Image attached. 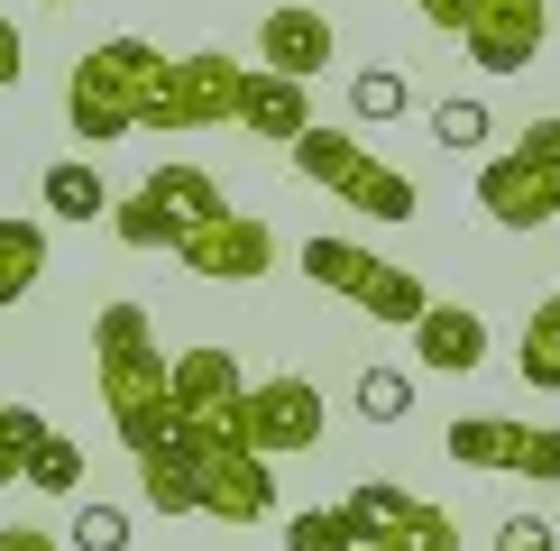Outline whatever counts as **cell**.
Listing matches in <instances>:
<instances>
[{"mask_svg": "<svg viewBox=\"0 0 560 551\" xmlns=\"http://www.w3.org/2000/svg\"><path fill=\"white\" fill-rule=\"evenodd\" d=\"M37 276H46V230L19 221V212H0V304H28Z\"/></svg>", "mask_w": 560, "mask_h": 551, "instance_id": "d6986e66", "label": "cell"}, {"mask_svg": "<svg viewBox=\"0 0 560 551\" xmlns=\"http://www.w3.org/2000/svg\"><path fill=\"white\" fill-rule=\"evenodd\" d=\"M285 156H294V175H303V184H322L331 202H349V212H368V221H413V212H423L413 175H405V166H386V156L368 148L359 129H303Z\"/></svg>", "mask_w": 560, "mask_h": 551, "instance_id": "7a4b0ae2", "label": "cell"}, {"mask_svg": "<svg viewBox=\"0 0 560 551\" xmlns=\"http://www.w3.org/2000/svg\"><path fill=\"white\" fill-rule=\"evenodd\" d=\"M331 19L322 10H303V0H285V10H267L258 19V56H267V74H285V83H313L322 65H331Z\"/></svg>", "mask_w": 560, "mask_h": 551, "instance_id": "9a60e30c", "label": "cell"}, {"mask_svg": "<svg viewBox=\"0 0 560 551\" xmlns=\"http://www.w3.org/2000/svg\"><path fill=\"white\" fill-rule=\"evenodd\" d=\"M340 524L359 551H459V515L413 488H395V478H368V488L340 496Z\"/></svg>", "mask_w": 560, "mask_h": 551, "instance_id": "5b68a950", "label": "cell"}, {"mask_svg": "<svg viewBox=\"0 0 560 551\" xmlns=\"http://www.w3.org/2000/svg\"><path fill=\"white\" fill-rule=\"evenodd\" d=\"M37 442H46V413L37 405H0V450H19V469H28Z\"/></svg>", "mask_w": 560, "mask_h": 551, "instance_id": "83f0119b", "label": "cell"}, {"mask_svg": "<svg viewBox=\"0 0 560 551\" xmlns=\"http://www.w3.org/2000/svg\"><path fill=\"white\" fill-rule=\"evenodd\" d=\"M359 413L368 423H405L413 413V377L405 367H359Z\"/></svg>", "mask_w": 560, "mask_h": 551, "instance_id": "603a6c76", "label": "cell"}, {"mask_svg": "<svg viewBox=\"0 0 560 551\" xmlns=\"http://www.w3.org/2000/svg\"><path fill=\"white\" fill-rule=\"evenodd\" d=\"M0 551H65L46 524H0Z\"/></svg>", "mask_w": 560, "mask_h": 551, "instance_id": "1f68e13d", "label": "cell"}, {"mask_svg": "<svg viewBox=\"0 0 560 551\" xmlns=\"http://www.w3.org/2000/svg\"><path fill=\"white\" fill-rule=\"evenodd\" d=\"M240 442L258 450V459L322 450V386L313 377H258L240 396Z\"/></svg>", "mask_w": 560, "mask_h": 551, "instance_id": "8fae6325", "label": "cell"}, {"mask_svg": "<svg viewBox=\"0 0 560 551\" xmlns=\"http://www.w3.org/2000/svg\"><path fill=\"white\" fill-rule=\"evenodd\" d=\"M515 156H533V166H542V175L560 184V120H533V129L515 138Z\"/></svg>", "mask_w": 560, "mask_h": 551, "instance_id": "f546056e", "label": "cell"}, {"mask_svg": "<svg viewBox=\"0 0 560 551\" xmlns=\"http://www.w3.org/2000/svg\"><path fill=\"white\" fill-rule=\"evenodd\" d=\"M65 542H74V551H129V515H120V505H102V496H83L74 524H65Z\"/></svg>", "mask_w": 560, "mask_h": 551, "instance_id": "cb8c5ba5", "label": "cell"}, {"mask_svg": "<svg viewBox=\"0 0 560 551\" xmlns=\"http://www.w3.org/2000/svg\"><path fill=\"white\" fill-rule=\"evenodd\" d=\"M0 488H19V450H0Z\"/></svg>", "mask_w": 560, "mask_h": 551, "instance_id": "836d02e7", "label": "cell"}, {"mask_svg": "<svg viewBox=\"0 0 560 551\" xmlns=\"http://www.w3.org/2000/svg\"><path fill=\"white\" fill-rule=\"evenodd\" d=\"M92 367H102V405L120 423V442L148 459L175 442V396H166V350H156V321L138 304H102L92 321Z\"/></svg>", "mask_w": 560, "mask_h": 551, "instance_id": "6da1fadb", "label": "cell"}, {"mask_svg": "<svg viewBox=\"0 0 560 551\" xmlns=\"http://www.w3.org/2000/svg\"><path fill=\"white\" fill-rule=\"evenodd\" d=\"M413 359H423L432 377H469V367L487 359V321L469 304H423V321H413Z\"/></svg>", "mask_w": 560, "mask_h": 551, "instance_id": "2e32d148", "label": "cell"}, {"mask_svg": "<svg viewBox=\"0 0 560 551\" xmlns=\"http://www.w3.org/2000/svg\"><path fill=\"white\" fill-rule=\"evenodd\" d=\"M28 74V46H19V19H0V92H19Z\"/></svg>", "mask_w": 560, "mask_h": 551, "instance_id": "4dcf8cb0", "label": "cell"}, {"mask_svg": "<svg viewBox=\"0 0 560 551\" xmlns=\"http://www.w3.org/2000/svg\"><path fill=\"white\" fill-rule=\"evenodd\" d=\"M349 110H359V120H395V110H405V74H386V65L349 74Z\"/></svg>", "mask_w": 560, "mask_h": 551, "instance_id": "4316f807", "label": "cell"}, {"mask_svg": "<svg viewBox=\"0 0 560 551\" xmlns=\"http://www.w3.org/2000/svg\"><path fill=\"white\" fill-rule=\"evenodd\" d=\"M459 10H469V0H413V19H432V28H451V37H459Z\"/></svg>", "mask_w": 560, "mask_h": 551, "instance_id": "d6a6232c", "label": "cell"}, {"mask_svg": "<svg viewBox=\"0 0 560 551\" xmlns=\"http://www.w3.org/2000/svg\"><path fill=\"white\" fill-rule=\"evenodd\" d=\"M441 450H451L459 469H505V478H542V488H560V432H551V423L459 413V423L441 432Z\"/></svg>", "mask_w": 560, "mask_h": 551, "instance_id": "9c48e42d", "label": "cell"}, {"mask_svg": "<svg viewBox=\"0 0 560 551\" xmlns=\"http://www.w3.org/2000/svg\"><path fill=\"white\" fill-rule=\"evenodd\" d=\"M497 551H560V542H551L542 515H505V524H497Z\"/></svg>", "mask_w": 560, "mask_h": 551, "instance_id": "f1b7e54d", "label": "cell"}, {"mask_svg": "<svg viewBox=\"0 0 560 551\" xmlns=\"http://www.w3.org/2000/svg\"><path fill=\"white\" fill-rule=\"evenodd\" d=\"M303 276H313L322 294H340V304H359L368 321H395V331H413L423 304H432L413 267H395V258H377V248H359V239H303Z\"/></svg>", "mask_w": 560, "mask_h": 551, "instance_id": "277c9868", "label": "cell"}, {"mask_svg": "<svg viewBox=\"0 0 560 551\" xmlns=\"http://www.w3.org/2000/svg\"><path fill=\"white\" fill-rule=\"evenodd\" d=\"M194 515L212 524H267L276 515V478L248 442H212L202 450V488H194Z\"/></svg>", "mask_w": 560, "mask_h": 551, "instance_id": "4fadbf2b", "label": "cell"}, {"mask_svg": "<svg viewBox=\"0 0 560 551\" xmlns=\"http://www.w3.org/2000/svg\"><path fill=\"white\" fill-rule=\"evenodd\" d=\"M166 396H175V432L194 450H212V442H240V359L230 350H175L166 359Z\"/></svg>", "mask_w": 560, "mask_h": 551, "instance_id": "ba28073f", "label": "cell"}, {"mask_svg": "<svg viewBox=\"0 0 560 551\" xmlns=\"http://www.w3.org/2000/svg\"><path fill=\"white\" fill-rule=\"evenodd\" d=\"M212 212H221V184L202 166H148V184L129 202H110V230H120V248H166L175 258V239Z\"/></svg>", "mask_w": 560, "mask_h": 551, "instance_id": "52a82bcc", "label": "cell"}, {"mask_svg": "<svg viewBox=\"0 0 560 551\" xmlns=\"http://www.w3.org/2000/svg\"><path fill=\"white\" fill-rule=\"evenodd\" d=\"M478 202H487V221L497 230H542V221H560V184L533 166V156H487L478 166Z\"/></svg>", "mask_w": 560, "mask_h": 551, "instance_id": "5bb4252c", "label": "cell"}, {"mask_svg": "<svg viewBox=\"0 0 560 551\" xmlns=\"http://www.w3.org/2000/svg\"><path fill=\"white\" fill-rule=\"evenodd\" d=\"M487 129H497V120H487V102H441V110H432V138H441L451 156L487 148Z\"/></svg>", "mask_w": 560, "mask_h": 551, "instance_id": "d4e9b609", "label": "cell"}, {"mask_svg": "<svg viewBox=\"0 0 560 551\" xmlns=\"http://www.w3.org/2000/svg\"><path fill=\"white\" fill-rule=\"evenodd\" d=\"M19 478H28V488H46V496H74V488H83V450L65 442V432H46V442L28 450V469H19Z\"/></svg>", "mask_w": 560, "mask_h": 551, "instance_id": "7402d4cb", "label": "cell"}, {"mask_svg": "<svg viewBox=\"0 0 560 551\" xmlns=\"http://www.w3.org/2000/svg\"><path fill=\"white\" fill-rule=\"evenodd\" d=\"M285 551H359V542H349L340 505H303V515L285 524Z\"/></svg>", "mask_w": 560, "mask_h": 551, "instance_id": "484cf974", "label": "cell"}, {"mask_svg": "<svg viewBox=\"0 0 560 551\" xmlns=\"http://www.w3.org/2000/svg\"><path fill=\"white\" fill-rule=\"evenodd\" d=\"M240 56H166L148 83V110H138V129H230L240 120Z\"/></svg>", "mask_w": 560, "mask_h": 551, "instance_id": "8992f818", "label": "cell"}, {"mask_svg": "<svg viewBox=\"0 0 560 551\" xmlns=\"http://www.w3.org/2000/svg\"><path fill=\"white\" fill-rule=\"evenodd\" d=\"M194 488H202V450L184 442V432H175L166 450L138 459V496H148L156 515H194Z\"/></svg>", "mask_w": 560, "mask_h": 551, "instance_id": "ac0fdd59", "label": "cell"}, {"mask_svg": "<svg viewBox=\"0 0 560 551\" xmlns=\"http://www.w3.org/2000/svg\"><path fill=\"white\" fill-rule=\"evenodd\" d=\"M37 194H46V212H56V221H102L110 212V184L92 175V166H46Z\"/></svg>", "mask_w": 560, "mask_h": 551, "instance_id": "44dd1931", "label": "cell"}, {"mask_svg": "<svg viewBox=\"0 0 560 551\" xmlns=\"http://www.w3.org/2000/svg\"><path fill=\"white\" fill-rule=\"evenodd\" d=\"M542 37H551L542 0H469L459 10V46H469V65H487V74H524L542 56Z\"/></svg>", "mask_w": 560, "mask_h": 551, "instance_id": "7c38bea8", "label": "cell"}, {"mask_svg": "<svg viewBox=\"0 0 560 551\" xmlns=\"http://www.w3.org/2000/svg\"><path fill=\"white\" fill-rule=\"evenodd\" d=\"M240 129H258V138H276V148H294L303 129H313V92L303 83H285V74H248L240 83Z\"/></svg>", "mask_w": 560, "mask_h": 551, "instance_id": "e0dca14e", "label": "cell"}, {"mask_svg": "<svg viewBox=\"0 0 560 551\" xmlns=\"http://www.w3.org/2000/svg\"><path fill=\"white\" fill-rule=\"evenodd\" d=\"M515 367H524V386H533V396H560V294H551V304H533Z\"/></svg>", "mask_w": 560, "mask_h": 551, "instance_id": "ffe728a7", "label": "cell"}, {"mask_svg": "<svg viewBox=\"0 0 560 551\" xmlns=\"http://www.w3.org/2000/svg\"><path fill=\"white\" fill-rule=\"evenodd\" d=\"M175 258L202 276V285H258V276L276 267V230L258 212H240V202H221L212 221H194L175 239Z\"/></svg>", "mask_w": 560, "mask_h": 551, "instance_id": "30bf717a", "label": "cell"}, {"mask_svg": "<svg viewBox=\"0 0 560 551\" xmlns=\"http://www.w3.org/2000/svg\"><path fill=\"white\" fill-rule=\"evenodd\" d=\"M156 46L148 37H102L92 56L65 74V120H74L83 148H110V138L138 129V110H148V83H156Z\"/></svg>", "mask_w": 560, "mask_h": 551, "instance_id": "3957f363", "label": "cell"}]
</instances>
